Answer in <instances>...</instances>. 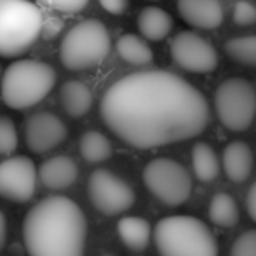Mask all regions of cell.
Segmentation results:
<instances>
[{
    "label": "cell",
    "instance_id": "1",
    "mask_svg": "<svg viewBox=\"0 0 256 256\" xmlns=\"http://www.w3.org/2000/svg\"><path fill=\"white\" fill-rule=\"evenodd\" d=\"M100 114L110 132L137 150L196 137L209 124L206 96L167 70L124 76L107 88Z\"/></svg>",
    "mask_w": 256,
    "mask_h": 256
},
{
    "label": "cell",
    "instance_id": "2",
    "mask_svg": "<svg viewBox=\"0 0 256 256\" xmlns=\"http://www.w3.org/2000/svg\"><path fill=\"white\" fill-rule=\"evenodd\" d=\"M23 238L30 256H84L86 218L74 200L48 196L28 210Z\"/></svg>",
    "mask_w": 256,
    "mask_h": 256
},
{
    "label": "cell",
    "instance_id": "3",
    "mask_svg": "<svg viewBox=\"0 0 256 256\" xmlns=\"http://www.w3.org/2000/svg\"><path fill=\"white\" fill-rule=\"evenodd\" d=\"M160 256H218V240L206 223L193 216H167L154 226Z\"/></svg>",
    "mask_w": 256,
    "mask_h": 256
},
{
    "label": "cell",
    "instance_id": "4",
    "mask_svg": "<svg viewBox=\"0 0 256 256\" xmlns=\"http://www.w3.org/2000/svg\"><path fill=\"white\" fill-rule=\"evenodd\" d=\"M56 82V72L50 64L39 60H18L2 76V100L11 109H28L36 106Z\"/></svg>",
    "mask_w": 256,
    "mask_h": 256
},
{
    "label": "cell",
    "instance_id": "5",
    "mask_svg": "<svg viewBox=\"0 0 256 256\" xmlns=\"http://www.w3.org/2000/svg\"><path fill=\"white\" fill-rule=\"evenodd\" d=\"M44 18L28 0H0V56L23 54L40 36Z\"/></svg>",
    "mask_w": 256,
    "mask_h": 256
},
{
    "label": "cell",
    "instance_id": "6",
    "mask_svg": "<svg viewBox=\"0 0 256 256\" xmlns=\"http://www.w3.org/2000/svg\"><path fill=\"white\" fill-rule=\"evenodd\" d=\"M110 51V36L98 20H84L64 36L60 60L68 70H86L100 65Z\"/></svg>",
    "mask_w": 256,
    "mask_h": 256
},
{
    "label": "cell",
    "instance_id": "7",
    "mask_svg": "<svg viewBox=\"0 0 256 256\" xmlns=\"http://www.w3.org/2000/svg\"><path fill=\"white\" fill-rule=\"evenodd\" d=\"M214 107L224 128L232 132H244L254 121V86L242 78L226 79L218 86L214 93Z\"/></svg>",
    "mask_w": 256,
    "mask_h": 256
},
{
    "label": "cell",
    "instance_id": "8",
    "mask_svg": "<svg viewBox=\"0 0 256 256\" xmlns=\"http://www.w3.org/2000/svg\"><path fill=\"white\" fill-rule=\"evenodd\" d=\"M144 184L165 206H182L192 195V176L179 162L156 158L144 168Z\"/></svg>",
    "mask_w": 256,
    "mask_h": 256
},
{
    "label": "cell",
    "instance_id": "9",
    "mask_svg": "<svg viewBox=\"0 0 256 256\" xmlns=\"http://www.w3.org/2000/svg\"><path fill=\"white\" fill-rule=\"evenodd\" d=\"M88 195L93 207L106 216H116L128 210L136 202L132 186L110 170H95L90 176Z\"/></svg>",
    "mask_w": 256,
    "mask_h": 256
},
{
    "label": "cell",
    "instance_id": "10",
    "mask_svg": "<svg viewBox=\"0 0 256 256\" xmlns=\"http://www.w3.org/2000/svg\"><path fill=\"white\" fill-rule=\"evenodd\" d=\"M170 54L181 68L193 74H209L218 67V51L195 32H181L172 39Z\"/></svg>",
    "mask_w": 256,
    "mask_h": 256
},
{
    "label": "cell",
    "instance_id": "11",
    "mask_svg": "<svg viewBox=\"0 0 256 256\" xmlns=\"http://www.w3.org/2000/svg\"><path fill=\"white\" fill-rule=\"evenodd\" d=\"M39 172L30 158L12 156L0 162V196L12 202H28L36 193Z\"/></svg>",
    "mask_w": 256,
    "mask_h": 256
},
{
    "label": "cell",
    "instance_id": "12",
    "mask_svg": "<svg viewBox=\"0 0 256 256\" xmlns=\"http://www.w3.org/2000/svg\"><path fill=\"white\" fill-rule=\"evenodd\" d=\"M67 139V126L53 112H37L25 124V140L32 153H48Z\"/></svg>",
    "mask_w": 256,
    "mask_h": 256
},
{
    "label": "cell",
    "instance_id": "13",
    "mask_svg": "<svg viewBox=\"0 0 256 256\" xmlns=\"http://www.w3.org/2000/svg\"><path fill=\"white\" fill-rule=\"evenodd\" d=\"M178 12L188 25L200 30H214L224 20L220 0H178Z\"/></svg>",
    "mask_w": 256,
    "mask_h": 256
},
{
    "label": "cell",
    "instance_id": "14",
    "mask_svg": "<svg viewBox=\"0 0 256 256\" xmlns=\"http://www.w3.org/2000/svg\"><path fill=\"white\" fill-rule=\"evenodd\" d=\"M39 179L48 190H65L78 179V165L70 156H54L39 168Z\"/></svg>",
    "mask_w": 256,
    "mask_h": 256
},
{
    "label": "cell",
    "instance_id": "15",
    "mask_svg": "<svg viewBox=\"0 0 256 256\" xmlns=\"http://www.w3.org/2000/svg\"><path fill=\"white\" fill-rule=\"evenodd\" d=\"M254 156L248 142L234 140L223 151V170L232 182H244L251 176Z\"/></svg>",
    "mask_w": 256,
    "mask_h": 256
},
{
    "label": "cell",
    "instance_id": "16",
    "mask_svg": "<svg viewBox=\"0 0 256 256\" xmlns=\"http://www.w3.org/2000/svg\"><path fill=\"white\" fill-rule=\"evenodd\" d=\"M172 16L168 14L165 9L162 8H144L140 11L139 18H137V26H139V32L146 37L148 40H164L165 37L170 34L172 30Z\"/></svg>",
    "mask_w": 256,
    "mask_h": 256
},
{
    "label": "cell",
    "instance_id": "17",
    "mask_svg": "<svg viewBox=\"0 0 256 256\" xmlns=\"http://www.w3.org/2000/svg\"><path fill=\"white\" fill-rule=\"evenodd\" d=\"M60 102L70 118H81L92 109L93 93L84 82L67 81L60 90Z\"/></svg>",
    "mask_w": 256,
    "mask_h": 256
},
{
    "label": "cell",
    "instance_id": "18",
    "mask_svg": "<svg viewBox=\"0 0 256 256\" xmlns=\"http://www.w3.org/2000/svg\"><path fill=\"white\" fill-rule=\"evenodd\" d=\"M118 235L132 251H144L151 240V226L144 218L124 216L118 221Z\"/></svg>",
    "mask_w": 256,
    "mask_h": 256
},
{
    "label": "cell",
    "instance_id": "19",
    "mask_svg": "<svg viewBox=\"0 0 256 256\" xmlns=\"http://www.w3.org/2000/svg\"><path fill=\"white\" fill-rule=\"evenodd\" d=\"M116 51L121 60L132 65H148L153 62V50L146 40H142L136 34H124L118 39Z\"/></svg>",
    "mask_w": 256,
    "mask_h": 256
},
{
    "label": "cell",
    "instance_id": "20",
    "mask_svg": "<svg viewBox=\"0 0 256 256\" xmlns=\"http://www.w3.org/2000/svg\"><path fill=\"white\" fill-rule=\"evenodd\" d=\"M192 164L195 178L202 182L214 181L220 174V160H218L216 151L206 142H198L193 146Z\"/></svg>",
    "mask_w": 256,
    "mask_h": 256
},
{
    "label": "cell",
    "instance_id": "21",
    "mask_svg": "<svg viewBox=\"0 0 256 256\" xmlns=\"http://www.w3.org/2000/svg\"><path fill=\"white\" fill-rule=\"evenodd\" d=\"M209 220L216 226L232 228L238 223V206L228 193H216L209 204Z\"/></svg>",
    "mask_w": 256,
    "mask_h": 256
},
{
    "label": "cell",
    "instance_id": "22",
    "mask_svg": "<svg viewBox=\"0 0 256 256\" xmlns=\"http://www.w3.org/2000/svg\"><path fill=\"white\" fill-rule=\"evenodd\" d=\"M79 151L81 156L90 164H100L106 162L107 158L112 154V146H110L109 139L100 132H86L79 140Z\"/></svg>",
    "mask_w": 256,
    "mask_h": 256
},
{
    "label": "cell",
    "instance_id": "23",
    "mask_svg": "<svg viewBox=\"0 0 256 256\" xmlns=\"http://www.w3.org/2000/svg\"><path fill=\"white\" fill-rule=\"evenodd\" d=\"M224 53L237 64L256 67V36H242L228 39L224 42Z\"/></svg>",
    "mask_w": 256,
    "mask_h": 256
},
{
    "label": "cell",
    "instance_id": "24",
    "mask_svg": "<svg viewBox=\"0 0 256 256\" xmlns=\"http://www.w3.org/2000/svg\"><path fill=\"white\" fill-rule=\"evenodd\" d=\"M18 148V132L9 118L0 116V154L8 156Z\"/></svg>",
    "mask_w": 256,
    "mask_h": 256
},
{
    "label": "cell",
    "instance_id": "25",
    "mask_svg": "<svg viewBox=\"0 0 256 256\" xmlns=\"http://www.w3.org/2000/svg\"><path fill=\"white\" fill-rule=\"evenodd\" d=\"M230 256H256V228L242 232L235 238Z\"/></svg>",
    "mask_w": 256,
    "mask_h": 256
},
{
    "label": "cell",
    "instance_id": "26",
    "mask_svg": "<svg viewBox=\"0 0 256 256\" xmlns=\"http://www.w3.org/2000/svg\"><path fill=\"white\" fill-rule=\"evenodd\" d=\"M88 2L90 0H37V4L50 9V11L67 12V14L82 11L88 6Z\"/></svg>",
    "mask_w": 256,
    "mask_h": 256
},
{
    "label": "cell",
    "instance_id": "27",
    "mask_svg": "<svg viewBox=\"0 0 256 256\" xmlns=\"http://www.w3.org/2000/svg\"><path fill=\"white\" fill-rule=\"evenodd\" d=\"M234 22L240 26H249L256 23V6L249 0H238L234 6Z\"/></svg>",
    "mask_w": 256,
    "mask_h": 256
},
{
    "label": "cell",
    "instance_id": "28",
    "mask_svg": "<svg viewBox=\"0 0 256 256\" xmlns=\"http://www.w3.org/2000/svg\"><path fill=\"white\" fill-rule=\"evenodd\" d=\"M98 2L107 12H110L114 16L123 14L128 8V0H98Z\"/></svg>",
    "mask_w": 256,
    "mask_h": 256
},
{
    "label": "cell",
    "instance_id": "29",
    "mask_svg": "<svg viewBox=\"0 0 256 256\" xmlns=\"http://www.w3.org/2000/svg\"><path fill=\"white\" fill-rule=\"evenodd\" d=\"M246 210H248L249 218L256 223V181L252 182L246 195Z\"/></svg>",
    "mask_w": 256,
    "mask_h": 256
},
{
    "label": "cell",
    "instance_id": "30",
    "mask_svg": "<svg viewBox=\"0 0 256 256\" xmlns=\"http://www.w3.org/2000/svg\"><path fill=\"white\" fill-rule=\"evenodd\" d=\"M6 238H8V221H6L4 212L0 210V249L6 246Z\"/></svg>",
    "mask_w": 256,
    "mask_h": 256
},
{
    "label": "cell",
    "instance_id": "31",
    "mask_svg": "<svg viewBox=\"0 0 256 256\" xmlns=\"http://www.w3.org/2000/svg\"><path fill=\"white\" fill-rule=\"evenodd\" d=\"M0 81H2V68H0Z\"/></svg>",
    "mask_w": 256,
    "mask_h": 256
},
{
    "label": "cell",
    "instance_id": "32",
    "mask_svg": "<svg viewBox=\"0 0 256 256\" xmlns=\"http://www.w3.org/2000/svg\"><path fill=\"white\" fill-rule=\"evenodd\" d=\"M104 256H110V254H104Z\"/></svg>",
    "mask_w": 256,
    "mask_h": 256
}]
</instances>
